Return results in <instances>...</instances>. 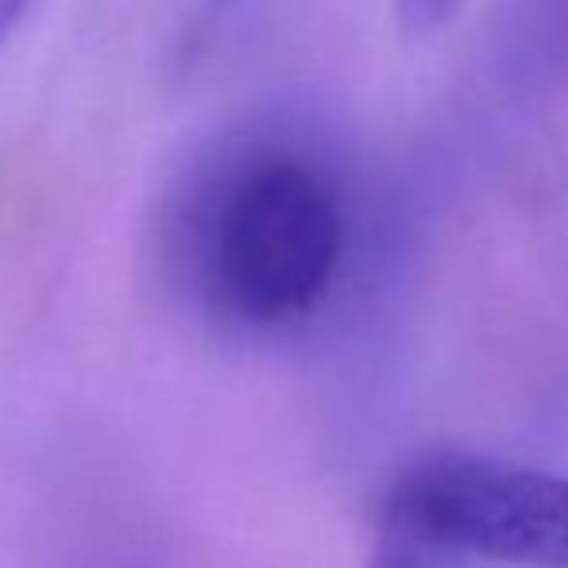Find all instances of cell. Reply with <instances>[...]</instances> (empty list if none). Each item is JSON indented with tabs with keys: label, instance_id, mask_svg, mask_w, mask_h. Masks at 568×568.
<instances>
[{
	"label": "cell",
	"instance_id": "1",
	"mask_svg": "<svg viewBox=\"0 0 568 568\" xmlns=\"http://www.w3.org/2000/svg\"><path fill=\"white\" fill-rule=\"evenodd\" d=\"M348 252L341 186L291 143H240L171 190L159 260L171 291L229 333H286L329 302Z\"/></svg>",
	"mask_w": 568,
	"mask_h": 568
},
{
	"label": "cell",
	"instance_id": "2",
	"mask_svg": "<svg viewBox=\"0 0 568 568\" xmlns=\"http://www.w3.org/2000/svg\"><path fill=\"white\" fill-rule=\"evenodd\" d=\"M383 526L449 561L568 568V476L487 453L434 449L395 476Z\"/></svg>",
	"mask_w": 568,
	"mask_h": 568
},
{
	"label": "cell",
	"instance_id": "3",
	"mask_svg": "<svg viewBox=\"0 0 568 568\" xmlns=\"http://www.w3.org/2000/svg\"><path fill=\"white\" fill-rule=\"evenodd\" d=\"M43 568H174L132 487L113 476L70 479L54 503Z\"/></svg>",
	"mask_w": 568,
	"mask_h": 568
},
{
	"label": "cell",
	"instance_id": "4",
	"mask_svg": "<svg viewBox=\"0 0 568 568\" xmlns=\"http://www.w3.org/2000/svg\"><path fill=\"white\" fill-rule=\"evenodd\" d=\"M453 565L456 561H449V557L418 546V541L390 530V526H379V538H375V549L367 557V568H453Z\"/></svg>",
	"mask_w": 568,
	"mask_h": 568
},
{
	"label": "cell",
	"instance_id": "5",
	"mask_svg": "<svg viewBox=\"0 0 568 568\" xmlns=\"http://www.w3.org/2000/svg\"><path fill=\"white\" fill-rule=\"evenodd\" d=\"M464 0H395L398 28L410 39H426L434 31H442L445 23L460 12Z\"/></svg>",
	"mask_w": 568,
	"mask_h": 568
},
{
	"label": "cell",
	"instance_id": "6",
	"mask_svg": "<svg viewBox=\"0 0 568 568\" xmlns=\"http://www.w3.org/2000/svg\"><path fill=\"white\" fill-rule=\"evenodd\" d=\"M31 0H0V43L20 28V20L28 16Z\"/></svg>",
	"mask_w": 568,
	"mask_h": 568
}]
</instances>
